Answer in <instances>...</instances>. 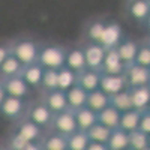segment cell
<instances>
[{"instance_id": "cell-1", "label": "cell", "mask_w": 150, "mask_h": 150, "mask_svg": "<svg viewBox=\"0 0 150 150\" xmlns=\"http://www.w3.org/2000/svg\"><path fill=\"white\" fill-rule=\"evenodd\" d=\"M65 54L66 51L60 47L56 45H48L44 48H39L38 53V63L44 69H56L59 71L60 68L65 66Z\"/></svg>"}, {"instance_id": "cell-2", "label": "cell", "mask_w": 150, "mask_h": 150, "mask_svg": "<svg viewBox=\"0 0 150 150\" xmlns=\"http://www.w3.org/2000/svg\"><path fill=\"white\" fill-rule=\"evenodd\" d=\"M38 53H39L38 45L33 41H29V39H23V41L15 42L12 45V48L9 50V54L14 56L20 62V65L23 68L36 63L38 62Z\"/></svg>"}, {"instance_id": "cell-3", "label": "cell", "mask_w": 150, "mask_h": 150, "mask_svg": "<svg viewBox=\"0 0 150 150\" xmlns=\"http://www.w3.org/2000/svg\"><path fill=\"white\" fill-rule=\"evenodd\" d=\"M51 123H53L56 132L63 137H69L78 131L77 122H75V117H74V111L71 110H65V111L59 112V114H54Z\"/></svg>"}, {"instance_id": "cell-4", "label": "cell", "mask_w": 150, "mask_h": 150, "mask_svg": "<svg viewBox=\"0 0 150 150\" xmlns=\"http://www.w3.org/2000/svg\"><path fill=\"white\" fill-rule=\"evenodd\" d=\"M123 77H125V80H126L128 89L149 86V83H150V69L137 66V65H131V66H128L126 69H125Z\"/></svg>"}, {"instance_id": "cell-5", "label": "cell", "mask_w": 150, "mask_h": 150, "mask_svg": "<svg viewBox=\"0 0 150 150\" xmlns=\"http://www.w3.org/2000/svg\"><path fill=\"white\" fill-rule=\"evenodd\" d=\"M125 69H126V66L122 63V60L117 54V50L116 48L105 50L102 66H101V71L99 72L102 75H123Z\"/></svg>"}, {"instance_id": "cell-6", "label": "cell", "mask_w": 150, "mask_h": 150, "mask_svg": "<svg viewBox=\"0 0 150 150\" xmlns=\"http://www.w3.org/2000/svg\"><path fill=\"white\" fill-rule=\"evenodd\" d=\"M99 90L105 93L107 96L117 95L120 92L128 90L126 80L123 75H102L101 74V81H99Z\"/></svg>"}, {"instance_id": "cell-7", "label": "cell", "mask_w": 150, "mask_h": 150, "mask_svg": "<svg viewBox=\"0 0 150 150\" xmlns=\"http://www.w3.org/2000/svg\"><path fill=\"white\" fill-rule=\"evenodd\" d=\"M0 84H2L6 96L24 99V98H27L30 95V87L24 83V80L20 77V75H17V77H11V78H5Z\"/></svg>"}, {"instance_id": "cell-8", "label": "cell", "mask_w": 150, "mask_h": 150, "mask_svg": "<svg viewBox=\"0 0 150 150\" xmlns=\"http://www.w3.org/2000/svg\"><path fill=\"white\" fill-rule=\"evenodd\" d=\"M26 107L27 105H26V102H24V99L6 96L3 99L2 105H0V114H2L3 117H6V119H9V120H17L23 116Z\"/></svg>"}, {"instance_id": "cell-9", "label": "cell", "mask_w": 150, "mask_h": 150, "mask_svg": "<svg viewBox=\"0 0 150 150\" xmlns=\"http://www.w3.org/2000/svg\"><path fill=\"white\" fill-rule=\"evenodd\" d=\"M122 27L117 23H111V24H105V27L102 30V35L99 38L98 44L101 45L104 50H110V48H116L120 42H122Z\"/></svg>"}, {"instance_id": "cell-10", "label": "cell", "mask_w": 150, "mask_h": 150, "mask_svg": "<svg viewBox=\"0 0 150 150\" xmlns=\"http://www.w3.org/2000/svg\"><path fill=\"white\" fill-rule=\"evenodd\" d=\"M83 53H84V60H86V69L101 71L104 54H105V50L101 45L99 44H89V45H86Z\"/></svg>"}, {"instance_id": "cell-11", "label": "cell", "mask_w": 150, "mask_h": 150, "mask_svg": "<svg viewBox=\"0 0 150 150\" xmlns=\"http://www.w3.org/2000/svg\"><path fill=\"white\" fill-rule=\"evenodd\" d=\"M132 110L135 111H146L149 110L150 104V87L149 86H141V87H134V89H128Z\"/></svg>"}, {"instance_id": "cell-12", "label": "cell", "mask_w": 150, "mask_h": 150, "mask_svg": "<svg viewBox=\"0 0 150 150\" xmlns=\"http://www.w3.org/2000/svg\"><path fill=\"white\" fill-rule=\"evenodd\" d=\"M53 116L54 114L47 108L45 104H35L29 110L27 120H30L32 123H35L36 126H39V128H45L53 122Z\"/></svg>"}, {"instance_id": "cell-13", "label": "cell", "mask_w": 150, "mask_h": 150, "mask_svg": "<svg viewBox=\"0 0 150 150\" xmlns=\"http://www.w3.org/2000/svg\"><path fill=\"white\" fill-rule=\"evenodd\" d=\"M99 81H101V72L84 69L83 72L77 74V86H80L86 93H90L99 89Z\"/></svg>"}, {"instance_id": "cell-14", "label": "cell", "mask_w": 150, "mask_h": 150, "mask_svg": "<svg viewBox=\"0 0 150 150\" xmlns=\"http://www.w3.org/2000/svg\"><path fill=\"white\" fill-rule=\"evenodd\" d=\"M42 74H44V68L38 63L24 66L20 72V77L24 80L29 87H39L41 86V80H42Z\"/></svg>"}, {"instance_id": "cell-15", "label": "cell", "mask_w": 150, "mask_h": 150, "mask_svg": "<svg viewBox=\"0 0 150 150\" xmlns=\"http://www.w3.org/2000/svg\"><path fill=\"white\" fill-rule=\"evenodd\" d=\"M66 96V104H68V110L75 111L86 107V99H87V93L81 89L80 86H72L69 90L65 92Z\"/></svg>"}, {"instance_id": "cell-16", "label": "cell", "mask_w": 150, "mask_h": 150, "mask_svg": "<svg viewBox=\"0 0 150 150\" xmlns=\"http://www.w3.org/2000/svg\"><path fill=\"white\" fill-rule=\"evenodd\" d=\"M119 120H120V112L116 108H112L111 105H108L102 111L96 112V123L102 125V126H105L111 131L119 128Z\"/></svg>"}, {"instance_id": "cell-17", "label": "cell", "mask_w": 150, "mask_h": 150, "mask_svg": "<svg viewBox=\"0 0 150 150\" xmlns=\"http://www.w3.org/2000/svg\"><path fill=\"white\" fill-rule=\"evenodd\" d=\"M138 44L134 42V41H122L116 50H117V54L122 60V63L125 66H131L134 65V60H135V56H137V51H138Z\"/></svg>"}, {"instance_id": "cell-18", "label": "cell", "mask_w": 150, "mask_h": 150, "mask_svg": "<svg viewBox=\"0 0 150 150\" xmlns=\"http://www.w3.org/2000/svg\"><path fill=\"white\" fill-rule=\"evenodd\" d=\"M65 66L75 74H80L86 69L84 53L80 48H72L65 54Z\"/></svg>"}, {"instance_id": "cell-19", "label": "cell", "mask_w": 150, "mask_h": 150, "mask_svg": "<svg viewBox=\"0 0 150 150\" xmlns=\"http://www.w3.org/2000/svg\"><path fill=\"white\" fill-rule=\"evenodd\" d=\"M15 134L24 141L27 143H36L38 140L41 138V134H42V129L39 126H36L35 123H32L30 120H24L18 125V128L15 131Z\"/></svg>"}, {"instance_id": "cell-20", "label": "cell", "mask_w": 150, "mask_h": 150, "mask_svg": "<svg viewBox=\"0 0 150 150\" xmlns=\"http://www.w3.org/2000/svg\"><path fill=\"white\" fill-rule=\"evenodd\" d=\"M45 105H47V108L50 111L53 112V114H59V112L68 110L65 92H60V90L48 92L47 98H45Z\"/></svg>"}, {"instance_id": "cell-21", "label": "cell", "mask_w": 150, "mask_h": 150, "mask_svg": "<svg viewBox=\"0 0 150 150\" xmlns=\"http://www.w3.org/2000/svg\"><path fill=\"white\" fill-rule=\"evenodd\" d=\"M74 117L77 122V128L78 131L87 132L93 125H96V112L90 111L89 108H80L74 111Z\"/></svg>"}, {"instance_id": "cell-22", "label": "cell", "mask_w": 150, "mask_h": 150, "mask_svg": "<svg viewBox=\"0 0 150 150\" xmlns=\"http://www.w3.org/2000/svg\"><path fill=\"white\" fill-rule=\"evenodd\" d=\"M110 105V96H107L105 93H102L101 90H95L87 93V99H86V108H89L93 112H99L104 108H107Z\"/></svg>"}, {"instance_id": "cell-23", "label": "cell", "mask_w": 150, "mask_h": 150, "mask_svg": "<svg viewBox=\"0 0 150 150\" xmlns=\"http://www.w3.org/2000/svg\"><path fill=\"white\" fill-rule=\"evenodd\" d=\"M141 117V112L140 111H126V112H122L120 114V120H119V129H122L123 132H134L138 129V122Z\"/></svg>"}, {"instance_id": "cell-24", "label": "cell", "mask_w": 150, "mask_h": 150, "mask_svg": "<svg viewBox=\"0 0 150 150\" xmlns=\"http://www.w3.org/2000/svg\"><path fill=\"white\" fill-rule=\"evenodd\" d=\"M129 15L137 21H144L150 14V3L149 0H132L128 8Z\"/></svg>"}, {"instance_id": "cell-25", "label": "cell", "mask_w": 150, "mask_h": 150, "mask_svg": "<svg viewBox=\"0 0 150 150\" xmlns=\"http://www.w3.org/2000/svg\"><path fill=\"white\" fill-rule=\"evenodd\" d=\"M75 84H77V74L75 72H72L66 66L60 68L57 71V90L66 92Z\"/></svg>"}, {"instance_id": "cell-26", "label": "cell", "mask_w": 150, "mask_h": 150, "mask_svg": "<svg viewBox=\"0 0 150 150\" xmlns=\"http://www.w3.org/2000/svg\"><path fill=\"white\" fill-rule=\"evenodd\" d=\"M23 66L20 65V62L14 57V56H8L5 60H3V63L0 65V75L5 78H11V77H17V75H20Z\"/></svg>"}, {"instance_id": "cell-27", "label": "cell", "mask_w": 150, "mask_h": 150, "mask_svg": "<svg viewBox=\"0 0 150 150\" xmlns=\"http://www.w3.org/2000/svg\"><path fill=\"white\" fill-rule=\"evenodd\" d=\"M107 147L108 150H125L128 149V134L123 132L122 129H114L111 131V135L107 141Z\"/></svg>"}, {"instance_id": "cell-28", "label": "cell", "mask_w": 150, "mask_h": 150, "mask_svg": "<svg viewBox=\"0 0 150 150\" xmlns=\"http://www.w3.org/2000/svg\"><path fill=\"white\" fill-rule=\"evenodd\" d=\"M110 105L112 108H116L120 114L122 112H126V111H131L132 110V104H131L129 92L125 90V92H120L117 95L110 96Z\"/></svg>"}, {"instance_id": "cell-29", "label": "cell", "mask_w": 150, "mask_h": 150, "mask_svg": "<svg viewBox=\"0 0 150 150\" xmlns=\"http://www.w3.org/2000/svg\"><path fill=\"white\" fill-rule=\"evenodd\" d=\"M87 134V138H89L90 143H101V144H107L110 135H111V129L102 126V125H93V126L86 132Z\"/></svg>"}, {"instance_id": "cell-30", "label": "cell", "mask_w": 150, "mask_h": 150, "mask_svg": "<svg viewBox=\"0 0 150 150\" xmlns=\"http://www.w3.org/2000/svg\"><path fill=\"white\" fill-rule=\"evenodd\" d=\"M42 150H68V143H66V137L60 135V134H51L48 135L42 143Z\"/></svg>"}, {"instance_id": "cell-31", "label": "cell", "mask_w": 150, "mask_h": 150, "mask_svg": "<svg viewBox=\"0 0 150 150\" xmlns=\"http://www.w3.org/2000/svg\"><path fill=\"white\" fill-rule=\"evenodd\" d=\"M66 143H68V150H86L90 141L87 138L86 132L77 131L72 135L66 137Z\"/></svg>"}, {"instance_id": "cell-32", "label": "cell", "mask_w": 150, "mask_h": 150, "mask_svg": "<svg viewBox=\"0 0 150 150\" xmlns=\"http://www.w3.org/2000/svg\"><path fill=\"white\" fill-rule=\"evenodd\" d=\"M128 146L132 150H147L149 149V135L140 132L138 129L128 134Z\"/></svg>"}, {"instance_id": "cell-33", "label": "cell", "mask_w": 150, "mask_h": 150, "mask_svg": "<svg viewBox=\"0 0 150 150\" xmlns=\"http://www.w3.org/2000/svg\"><path fill=\"white\" fill-rule=\"evenodd\" d=\"M41 86L47 92L57 90V71L56 69H44Z\"/></svg>"}, {"instance_id": "cell-34", "label": "cell", "mask_w": 150, "mask_h": 150, "mask_svg": "<svg viewBox=\"0 0 150 150\" xmlns=\"http://www.w3.org/2000/svg\"><path fill=\"white\" fill-rule=\"evenodd\" d=\"M134 65L141 66V68H149V69H150V48H149V45H141V47H138V51H137Z\"/></svg>"}, {"instance_id": "cell-35", "label": "cell", "mask_w": 150, "mask_h": 150, "mask_svg": "<svg viewBox=\"0 0 150 150\" xmlns=\"http://www.w3.org/2000/svg\"><path fill=\"white\" fill-rule=\"evenodd\" d=\"M104 27H105V24L102 21H95L89 26L87 33H89V38H90V41H93V44H98L99 38H101V35H102Z\"/></svg>"}, {"instance_id": "cell-36", "label": "cell", "mask_w": 150, "mask_h": 150, "mask_svg": "<svg viewBox=\"0 0 150 150\" xmlns=\"http://www.w3.org/2000/svg\"><path fill=\"white\" fill-rule=\"evenodd\" d=\"M138 131L146 134V135H150V114H149V110L141 111V117H140V122H138Z\"/></svg>"}, {"instance_id": "cell-37", "label": "cell", "mask_w": 150, "mask_h": 150, "mask_svg": "<svg viewBox=\"0 0 150 150\" xmlns=\"http://www.w3.org/2000/svg\"><path fill=\"white\" fill-rule=\"evenodd\" d=\"M26 146H27V141H24L21 137H18L17 134H14V137H12L11 141H9L11 150H23Z\"/></svg>"}, {"instance_id": "cell-38", "label": "cell", "mask_w": 150, "mask_h": 150, "mask_svg": "<svg viewBox=\"0 0 150 150\" xmlns=\"http://www.w3.org/2000/svg\"><path fill=\"white\" fill-rule=\"evenodd\" d=\"M86 150H108L107 144H101V143H89Z\"/></svg>"}, {"instance_id": "cell-39", "label": "cell", "mask_w": 150, "mask_h": 150, "mask_svg": "<svg viewBox=\"0 0 150 150\" xmlns=\"http://www.w3.org/2000/svg\"><path fill=\"white\" fill-rule=\"evenodd\" d=\"M9 56V50L8 47H3V45H0V65L3 63V60Z\"/></svg>"}, {"instance_id": "cell-40", "label": "cell", "mask_w": 150, "mask_h": 150, "mask_svg": "<svg viewBox=\"0 0 150 150\" xmlns=\"http://www.w3.org/2000/svg\"><path fill=\"white\" fill-rule=\"evenodd\" d=\"M23 150H42L41 144H38V143H27V146L24 147Z\"/></svg>"}, {"instance_id": "cell-41", "label": "cell", "mask_w": 150, "mask_h": 150, "mask_svg": "<svg viewBox=\"0 0 150 150\" xmlns=\"http://www.w3.org/2000/svg\"><path fill=\"white\" fill-rule=\"evenodd\" d=\"M6 98V93H5V90H3V87H2V84H0V105H2V102H3V99Z\"/></svg>"}, {"instance_id": "cell-42", "label": "cell", "mask_w": 150, "mask_h": 150, "mask_svg": "<svg viewBox=\"0 0 150 150\" xmlns=\"http://www.w3.org/2000/svg\"><path fill=\"white\" fill-rule=\"evenodd\" d=\"M125 150H132V149H129V147H128V149H125Z\"/></svg>"}, {"instance_id": "cell-43", "label": "cell", "mask_w": 150, "mask_h": 150, "mask_svg": "<svg viewBox=\"0 0 150 150\" xmlns=\"http://www.w3.org/2000/svg\"><path fill=\"white\" fill-rule=\"evenodd\" d=\"M0 150H3V149H2V147H0Z\"/></svg>"}]
</instances>
